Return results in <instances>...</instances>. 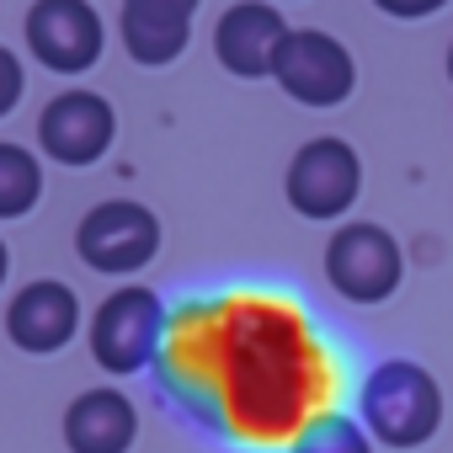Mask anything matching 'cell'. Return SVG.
Instances as JSON below:
<instances>
[{
  "label": "cell",
  "mask_w": 453,
  "mask_h": 453,
  "mask_svg": "<svg viewBox=\"0 0 453 453\" xmlns=\"http://www.w3.org/2000/svg\"><path fill=\"white\" fill-rule=\"evenodd\" d=\"M6 273H12V257H6V241H0V283H6Z\"/></svg>",
  "instance_id": "17"
},
{
  "label": "cell",
  "mask_w": 453,
  "mask_h": 453,
  "mask_svg": "<svg viewBox=\"0 0 453 453\" xmlns=\"http://www.w3.org/2000/svg\"><path fill=\"white\" fill-rule=\"evenodd\" d=\"M134 437H139V411L112 384L75 395L70 411H65V442H70V453H128Z\"/></svg>",
  "instance_id": "12"
},
{
  "label": "cell",
  "mask_w": 453,
  "mask_h": 453,
  "mask_svg": "<svg viewBox=\"0 0 453 453\" xmlns=\"http://www.w3.org/2000/svg\"><path fill=\"white\" fill-rule=\"evenodd\" d=\"M326 278L352 304H384L400 288V278H405L400 241L384 230V224L352 219V224H342V230L331 235V246H326Z\"/></svg>",
  "instance_id": "3"
},
{
  "label": "cell",
  "mask_w": 453,
  "mask_h": 453,
  "mask_svg": "<svg viewBox=\"0 0 453 453\" xmlns=\"http://www.w3.org/2000/svg\"><path fill=\"white\" fill-rule=\"evenodd\" d=\"M75 251L91 273H112V278L139 273L160 251V219L144 203H128V197L96 203L75 230Z\"/></svg>",
  "instance_id": "4"
},
{
  "label": "cell",
  "mask_w": 453,
  "mask_h": 453,
  "mask_svg": "<svg viewBox=\"0 0 453 453\" xmlns=\"http://www.w3.org/2000/svg\"><path fill=\"white\" fill-rule=\"evenodd\" d=\"M288 208L304 219H342L357 192H363V160L347 139H310L299 144V155L288 160Z\"/></svg>",
  "instance_id": "5"
},
{
  "label": "cell",
  "mask_w": 453,
  "mask_h": 453,
  "mask_svg": "<svg viewBox=\"0 0 453 453\" xmlns=\"http://www.w3.org/2000/svg\"><path fill=\"white\" fill-rule=\"evenodd\" d=\"M373 6L384 12V17H432V12H442L448 6V0H373Z\"/></svg>",
  "instance_id": "16"
},
{
  "label": "cell",
  "mask_w": 453,
  "mask_h": 453,
  "mask_svg": "<svg viewBox=\"0 0 453 453\" xmlns=\"http://www.w3.org/2000/svg\"><path fill=\"white\" fill-rule=\"evenodd\" d=\"M118 139V112L102 91H59L38 118V144L59 165H96Z\"/></svg>",
  "instance_id": "8"
},
{
  "label": "cell",
  "mask_w": 453,
  "mask_h": 453,
  "mask_svg": "<svg viewBox=\"0 0 453 453\" xmlns=\"http://www.w3.org/2000/svg\"><path fill=\"white\" fill-rule=\"evenodd\" d=\"M75 331H81V299H75V288H65L54 278L27 283L6 310V336L33 357H49L59 347H70Z\"/></svg>",
  "instance_id": "10"
},
{
  "label": "cell",
  "mask_w": 453,
  "mask_h": 453,
  "mask_svg": "<svg viewBox=\"0 0 453 453\" xmlns=\"http://www.w3.org/2000/svg\"><path fill=\"white\" fill-rule=\"evenodd\" d=\"M294 27L283 22V12L273 6V0H241V6H230L219 17L213 27V54L219 65L241 75V81H257V75H273L278 65V49Z\"/></svg>",
  "instance_id": "9"
},
{
  "label": "cell",
  "mask_w": 453,
  "mask_h": 453,
  "mask_svg": "<svg viewBox=\"0 0 453 453\" xmlns=\"http://www.w3.org/2000/svg\"><path fill=\"white\" fill-rule=\"evenodd\" d=\"M448 81H453V49H448Z\"/></svg>",
  "instance_id": "18"
},
{
  "label": "cell",
  "mask_w": 453,
  "mask_h": 453,
  "mask_svg": "<svg viewBox=\"0 0 453 453\" xmlns=\"http://www.w3.org/2000/svg\"><path fill=\"white\" fill-rule=\"evenodd\" d=\"M203 0H123L118 12V38L128 49L134 65H171L187 54V38H192V17H197Z\"/></svg>",
  "instance_id": "11"
},
{
  "label": "cell",
  "mask_w": 453,
  "mask_h": 453,
  "mask_svg": "<svg viewBox=\"0 0 453 453\" xmlns=\"http://www.w3.org/2000/svg\"><path fill=\"white\" fill-rule=\"evenodd\" d=\"M273 81L304 102V107H342L357 86V65L347 54L342 38L331 33H315V27H299L283 38L278 49V65H273Z\"/></svg>",
  "instance_id": "6"
},
{
  "label": "cell",
  "mask_w": 453,
  "mask_h": 453,
  "mask_svg": "<svg viewBox=\"0 0 453 453\" xmlns=\"http://www.w3.org/2000/svg\"><path fill=\"white\" fill-rule=\"evenodd\" d=\"M288 453H373V437L352 416H315Z\"/></svg>",
  "instance_id": "14"
},
{
  "label": "cell",
  "mask_w": 453,
  "mask_h": 453,
  "mask_svg": "<svg viewBox=\"0 0 453 453\" xmlns=\"http://www.w3.org/2000/svg\"><path fill=\"white\" fill-rule=\"evenodd\" d=\"M22 59L12 54V49H0V118H6L17 102H22Z\"/></svg>",
  "instance_id": "15"
},
{
  "label": "cell",
  "mask_w": 453,
  "mask_h": 453,
  "mask_svg": "<svg viewBox=\"0 0 453 453\" xmlns=\"http://www.w3.org/2000/svg\"><path fill=\"white\" fill-rule=\"evenodd\" d=\"M160 342H165V304L155 288H118L91 315V357L112 379L150 368Z\"/></svg>",
  "instance_id": "2"
},
{
  "label": "cell",
  "mask_w": 453,
  "mask_h": 453,
  "mask_svg": "<svg viewBox=\"0 0 453 453\" xmlns=\"http://www.w3.org/2000/svg\"><path fill=\"white\" fill-rule=\"evenodd\" d=\"M357 421L384 448H421L442 426V389L411 357H384L357 389Z\"/></svg>",
  "instance_id": "1"
},
{
  "label": "cell",
  "mask_w": 453,
  "mask_h": 453,
  "mask_svg": "<svg viewBox=\"0 0 453 453\" xmlns=\"http://www.w3.org/2000/svg\"><path fill=\"white\" fill-rule=\"evenodd\" d=\"M27 49L54 75H86L102 59V49H107L102 12L91 6V0H33Z\"/></svg>",
  "instance_id": "7"
},
{
  "label": "cell",
  "mask_w": 453,
  "mask_h": 453,
  "mask_svg": "<svg viewBox=\"0 0 453 453\" xmlns=\"http://www.w3.org/2000/svg\"><path fill=\"white\" fill-rule=\"evenodd\" d=\"M43 197V165L22 144L0 139V219H22Z\"/></svg>",
  "instance_id": "13"
}]
</instances>
